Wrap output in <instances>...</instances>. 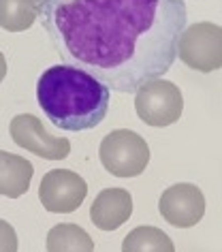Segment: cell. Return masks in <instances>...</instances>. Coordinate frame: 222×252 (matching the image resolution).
<instances>
[{
	"label": "cell",
	"mask_w": 222,
	"mask_h": 252,
	"mask_svg": "<svg viewBox=\"0 0 222 252\" xmlns=\"http://www.w3.org/2000/svg\"><path fill=\"white\" fill-rule=\"evenodd\" d=\"M88 184L71 169H52L43 175L39 199L52 214H73L86 201Z\"/></svg>",
	"instance_id": "obj_6"
},
{
	"label": "cell",
	"mask_w": 222,
	"mask_h": 252,
	"mask_svg": "<svg viewBox=\"0 0 222 252\" xmlns=\"http://www.w3.org/2000/svg\"><path fill=\"white\" fill-rule=\"evenodd\" d=\"M177 58L199 73L222 68V26L196 22L184 28L177 41Z\"/></svg>",
	"instance_id": "obj_4"
},
{
	"label": "cell",
	"mask_w": 222,
	"mask_h": 252,
	"mask_svg": "<svg viewBox=\"0 0 222 252\" xmlns=\"http://www.w3.org/2000/svg\"><path fill=\"white\" fill-rule=\"evenodd\" d=\"M122 252H175V246L158 226H137L124 237Z\"/></svg>",
	"instance_id": "obj_13"
},
{
	"label": "cell",
	"mask_w": 222,
	"mask_h": 252,
	"mask_svg": "<svg viewBox=\"0 0 222 252\" xmlns=\"http://www.w3.org/2000/svg\"><path fill=\"white\" fill-rule=\"evenodd\" d=\"M132 216V197L124 188H105L90 207V220L100 231H116Z\"/></svg>",
	"instance_id": "obj_9"
},
{
	"label": "cell",
	"mask_w": 222,
	"mask_h": 252,
	"mask_svg": "<svg viewBox=\"0 0 222 252\" xmlns=\"http://www.w3.org/2000/svg\"><path fill=\"white\" fill-rule=\"evenodd\" d=\"M39 2H41V0H36V4H39Z\"/></svg>",
	"instance_id": "obj_16"
},
{
	"label": "cell",
	"mask_w": 222,
	"mask_h": 252,
	"mask_svg": "<svg viewBox=\"0 0 222 252\" xmlns=\"http://www.w3.org/2000/svg\"><path fill=\"white\" fill-rule=\"evenodd\" d=\"M39 17L66 64L116 92H137L177 58L184 0H41Z\"/></svg>",
	"instance_id": "obj_1"
},
{
	"label": "cell",
	"mask_w": 222,
	"mask_h": 252,
	"mask_svg": "<svg viewBox=\"0 0 222 252\" xmlns=\"http://www.w3.org/2000/svg\"><path fill=\"white\" fill-rule=\"evenodd\" d=\"M0 252H17V233L2 218H0Z\"/></svg>",
	"instance_id": "obj_14"
},
{
	"label": "cell",
	"mask_w": 222,
	"mask_h": 252,
	"mask_svg": "<svg viewBox=\"0 0 222 252\" xmlns=\"http://www.w3.org/2000/svg\"><path fill=\"white\" fill-rule=\"evenodd\" d=\"M4 77H7V58L0 52V84L4 81Z\"/></svg>",
	"instance_id": "obj_15"
},
{
	"label": "cell",
	"mask_w": 222,
	"mask_h": 252,
	"mask_svg": "<svg viewBox=\"0 0 222 252\" xmlns=\"http://www.w3.org/2000/svg\"><path fill=\"white\" fill-rule=\"evenodd\" d=\"M32 162L17 154L0 150V194L9 199H20L28 192L32 182Z\"/></svg>",
	"instance_id": "obj_10"
},
{
	"label": "cell",
	"mask_w": 222,
	"mask_h": 252,
	"mask_svg": "<svg viewBox=\"0 0 222 252\" xmlns=\"http://www.w3.org/2000/svg\"><path fill=\"white\" fill-rule=\"evenodd\" d=\"M160 216L177 229L194 226L205 214V197L194 184H173L160 194Z\"/></svg>",
	"instance_id": "obj_8"
},
{
	"label": "cell",
	"mask_w": 222,
	"mask_h": 252,
	"mask_svg": "<svg viewBox=\"0 0 222 252\" xmlns=\"http://www.w3.org/2000/svg\"><path fill=\"white\" fill-rule=\"evenodd\" d=\"M135 109L141 122L154 128H164L182 118L184 96L173 81L158 77L135 92Z\"/></svg>",
	"instance_id": "obj_5"
},
{
	"label": "cell",
	"mask_w": 222,
	"mask_h": 252,
	"mask_svg": "<svg viewBox=\"0 0 222 252\" xmlns=\"http://www.w3.org/2000/svg\"><path fill=\"white\" fill-rule=\"evenodd\" d=\"M47 252H94V242L79 224L60 222L47 233Z\"/></svg>",
	"instance_id": "obj_11"
},
{
	"label": "cell",
	"mask_w": 222,
	"mask_h": 252,
	"mask_svg": "<svg viewBox=\"0 0 222 252\" xmlns=\"http://www.w3.org/2000/svg\"><path fill=\"white\" fill-rule=\"evenodd\" d=\"M39 17L36 0H0V28L9 32H24Z\"/></svg>",
	"instance_id": "obj_12"
},
{
	"label": "cell",
	"mask_w": 222,
	"mask_h": 252,
	"mask_svg": "<svg viewBox=\"0 0 222 252\" xmlns=\"http://www.w3.org/2000/svg\"><path fill=\"white\" fill-rule=\"evenodd\" d=\"M11 137L20 148L45 160H62L71 154V141L47 133L43 122L32 113H20L11 120Z\"/></svg>",
	"instance_id": "obj_7"
},
{
	"label": "cell",
	"mask_w": 222,
	"mask_h": 252,
	"mask_svg": "<svg viewBox=\"0 0 222 252\" xmlns=\"http://www.w3.org/2000/svg\"><path fill=\"white\" fill-rule=\"evenodd\" d=\"M36 98L54 126L79 133L105 120L111 90L77 66L56 64L39 77Z\"/></svg>",
	"instance_id": "obj_2"
},
{
	"label": "cell",
	"mask_w": 222,
	"mask_h": 252,
	"mask_svg": "<svg viewBox=\"0 0 222 252\" xmlns=\"http://www.w3.org/2000/svg\"><path fill=\"white\" fill-rule=\"evenodd\" d=\"M98 158L105 171L113 178H137L145 171L150 162V146L135 130L120 128L105 135L98 148Z\"/></svg>",
	"instance_id": "obj_3"
}]
</instances>
